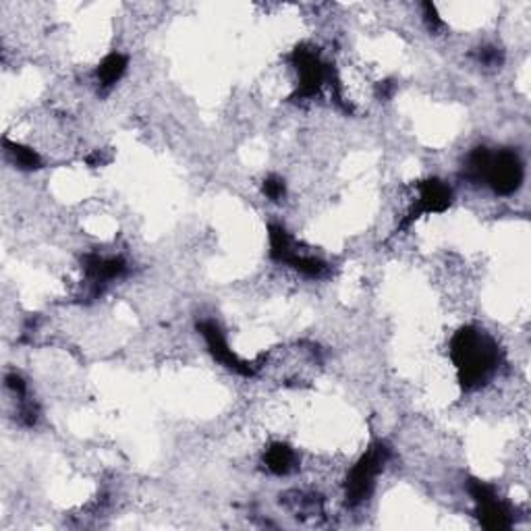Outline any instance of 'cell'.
Masks as SVG:
<instances>
[{
    "mask_svg": "<svg viewBox=\"0 0 531 531\" xmlns=\"http://www.w3.org/2000/svg\"><path fill=\"white\" fill-rule=\"evenodd\" d=\"M451 355L457 365L459 382L467 390L482 387L498 365V349L492 339L478 328H461L453 337Z\"/></svg>",
    "mask_w": 531,
    "mask_h": 531,
    "instance_id": "obj_1",
    "label": "cell"
},
{
    "mask_svg": "<svg viewBox=\"0 0 531 531\" xmlns=\"http://www.w3.org/2000/svg\"><path fill=\"white\" fill-rule=\"evenodd\" d=\"M388 457H390L388 448L384 446L382 442H374V445L368 448V453L357 461V465H353L349 476H347V484H345L347 502L355 507V504L364 502L365 498L372 494L376 478L382 473Z\"/></svg>",
    "mask_w": 531,
    "mask_h": 531,
    "instance_id": "obj_2",
    "label": "cell"
},
{
    "mask_svg": "<svg viewBox=\"0 0 531 531\" xmlns=\"http://www.w3.org/2000/svg\"><path fill=\"white\" fill-rule=\"evenodd\" d=\"M484 179L488 181V185L494 189L496 193H515L523 181L521 158L517 156L513 150H501L498 154H490Z\"/></svg>",
    "mask_w": 531,
    "mask_h": 531,
    "instance_id": "obj_3",
    "label": "cell"
},
{
    "mask_svg": "<svg viewBox=\"0 0 531 531\" xmlns=\"http://www.w3.org/2000/svg\"><path fill=\"white\" fill-rule=\"evenodd\" d=\"M290 61H293L297 78H299L297 98H314L322 90V86L326 84V79L331 78L328 67L322 62L320 54L307 46L297 48Z\"/></svg>",
    "mask_w": 531,
    "mask_h": 531,
    "instance_id": "obj_4",
    "label": "cell"
},
{
    "mask_svg": "<svg viewBox=\"0 0 531 531\" xmlns=\"http://www.w3.org/2000/svg\"><path fill=\"white\" fill-rule=\"evenodd\" d=\"M470 492L473 496V501L478 504V517L482 521V526L486 529H509L511 527V513L501 498L496 496V492L492 486L478 482L473 479L470 484Z\"/></svg>",
    "mask_w": 531,
    "mask_h": 531,
    "instance_id": "obj_5",
    "label": "cell"
},
{
    "mask_svg": "<svg viewBox=\"0 0 531 531\" xmlns=\"http://www.w3.org/2000/svg\"><path fill=\"white\" fill-rule=\"evenodd\" d=\"M453 201L451 187L438 179H428L417 185V200L413 208H411L407 218L403 220L401 226H407L413 223L415 218H420L421 214H438L445 212Z\"/></svg>",
    "mask_w": 531,
    "mask_h": 531,
    "instance_id": "obj_6",
    "label": "cell"
},
{
    "mask_svg": "<svg viewBox=\"0 0 531 531\" xmlns=\"http://www.w3.org/2000/svg\"><path fill=\"white\" fill-rule=\"evenodd\" d=\"M198 331L201 337H204L208 349H210V353L216 362L223 364L225 368L233 370L235 374H241L245 378L254 376V368L233 353V349L229 347V343H226L225 334L218 328V324H214V322H201V324H198Z\"/></svg>",
    "mask_w": 531,
    "mask_h": 531,
    "instance_id": "obj_7",
    "label": "cell"
},
{
    "mask_svg": "<svg viewBox=\"0 0 531 531\" xmlns=\"http://www.w3.org/2000/svg\"><path fill=\"white\" fill-rule=\"evenodd\" d=\"M264 463L266 470L274 473V476H287V473L295 470V453L287 445L276 442V445L266 448Z\"/></svg>",
    "mask_w": 531,
    "mask_h": 531,
    "instance_id": "obj_8",
    "label": "cell"
},
{
    "mask_svg": "<svg viewBox=\"0 0 531 531\" xmlns=\"http://www.w3.org/2000/svg\"><path fill=\"white\" fill-rule=\"evenodd\" d=\"M127 56H123L121 53H112L106 56V59L98 65L96 78L98 84L102 87H112L118 79L123 78L125 71H127Z\"/></svg>",
    "mask_w": 531,
    "mask_h": 531,
    "instance_id": "obj_9",
    "label": "cell"
},
{
    "mask_svg": "<svg viewBox=\"0 0 531 531\" xmlns=\"http://www.w3.org/2000/svg\"><path fill=\"white\" fill-rule=\"evenodd\" d=\"M268 239H270V257H272V260L287 264L290 260V256L297 254L295 241L290 239L289 233L284 231L281 225H270Z\"/></svg>",
    "mask_w": 531,
    "mask_h": 531,
    "instance_id": "obj_10",
    "label": "cell"
},
{
    "mask_svg": "<svg viewBox=\"0 0 531 531\" xmlns=\"http://www.w3.org/2000/svg\"><path fill=\"white\" fill-rule=\"evenodd\" d=\"M4 145L9 148L6 151H9L12 162H15L21 170H36L42 167V158L34 148H28V145H21V143L11 145L9 142H4Z\"/></svg>",
    "mask_w": 531,
    "mask_h": 531,
    "instance_id": "obj_11",
    "label": "cell"
},
{
    "mask_svg": "<svg viewBox=\"0 0 531 531\" xmlns=\"http://www.w3.org/2000/svg\"><path fill=\"white\" fill-rule=\"evenodd\" d=\"M264 193L268 195L272 201H278L284 198V181L278 179V176H268L264 181Z\"/></svg>",
    "mask_w": 531,
    "mask_h": 531,
    "instance_id": "obj_12",
    "label": "cell"
},
{
    "mask_svg": "<svg viewBox=\"0 0 531 531\" xmlns=\"http://www.w3.org/2000/svg\"><path fill=\"white\" fill-rule=\"evenodd\" d=\"M423 15H426V21H428V28L432 29V31H436V29H440V28H445V21H442V19L438 17V12H436V9H434V4H423Z\"/></svg>",
    "mask_w": 531,
    "mask_h": 531,
    "instance_id": "obj_13",
    "label": "cell"
},
{
    "mask_svg": "<svg viewBox=\"0 0 531 531\" xmlns=\"http://www.w3.org/2000/svg\"><path fill=\"white\" fill-rule=\"evenodd\" d=\"M478 59H479V62H484V65L494 67V65H501L502 56H501V53H498L496 48H484L482 53H479Z\"/></svg>",
    "mask_w": 531,
    "mask_h": 531,
    "instance_id": "obj_14",
    "label": "cell"
}]
</instances>
